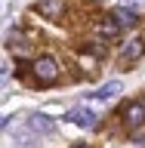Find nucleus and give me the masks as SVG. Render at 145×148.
Here are the masks:
<instances>
[{
    "instance_id": "nucleus-11",
    "label": "nucleus",
    "mask_w": 145,
    "mask_h": 148,
    "mask_svg": "<svg viewBox=\"0 0 145 148\" xmlns=\"http://www.w3.org/2000/svg\"><path fill=\"white\" fill-rule=\"evenodd\" d=\"M124 3H136V0H124Z\"/></svg>"
},
{
    "instance_id": "nucleus-7",
    "label": "nucleus",
    "mask_w": 145,
    "mask_h": 148,
    "mask_svg": "<svg viewBox=\"0 0 145 148\" xmlns=\"http://www.w3.org/2000/svg\"><path fill=\"white\" fill-rule=\"evenodd\" d=\"M114 22H118V28H133L139 18H136V12H133L130 6H120L118 12H114Z\"/></svg>"
},
{
    "instance_id": "nucleus-10",
    "label": "nucleus",
    "mask_w": 145,
    "mask_h": 148,
    "mask_svg": "<svg viewBox=\"0 0 145 148\" xmlns=\"http://www.w3.org/2000/svg\"><path fill=\"white\" fill-rule=\"evenodd\" d=\"M3 127H6V117H3V114H0V130H3Z\"/></svg>"
},
{
    "instance_id": "nucleus-1",
    "label": "nucleus",
    "mask_w": 145,
    "mask_h": 148,
    "mask_svg": "<svg viewBox=\"0 0 145 148\" xmlns=\"http://www.w3.org/2000/svg\"><path fill=\"white\" fill-rule=\"evenodd\" d=\"M34 77L43 83H53L56 77H59V68H56V62L49 59V56H43V59H37L34 62Z\"/></svg>"
},
{
    "instance_id": "nucleus-12",
    "label": "nucleus",
    "mask_w": 145,
    "mask_h": 148,
    "mask_svg": "<svg viewBox=\"0 0 145 148\" xmlns=\"http://www.w3.org/2000/svg\"><path fill=\"white\" fill-rule=\"evenodd\" d=\"M77 148H87V145H77Z\"/></svg>"
},
{
    "instance_id": "nucleus-6",
    "label": "nucleus",
    "mask_w": 145,
    "mask_h": 148,
    "mask_svg": "<svg viewBox=\"0 0 145 148\" xmlns=\"http://www.w3.org/2000/svg\"><path fill=\"white\" fill-rule=\"evenodd\" d=\"M120 92V80H111V83H105V86H99V90L93 92V99L96 102H108V99H114Z\"/></svg>"
},
{
    "instance_id": "nucleus-5",
    "label": "nucleus",
    "mask_w": 145,
    "mask_h": 148,
    "mask_svg": "<svg viewBox=\"0 0 145 148\" xmlns=\"http://www.w3.org/2000/svg\"><path fill=\"white\" fill-rule=\"evenodd\" d=\"M124 120H127L130 127H139V123H145V105H142V102H133V105H127V111H124Z\"/></svg>"
},
{
    "instance_id": "nucleus-2",
    "label": "nucleus",
    "mask_w": 145,
    "mask_h": 148,
    "mask_svg": "<svg viewBox=\"0 0 145 148\" xmlns=\"http://www.w3.org/2000/svg\"><path fill=\"white\" fill-rule=\"evenodd\" d=\"M68 120L77 123V127H83V130H93L96 123H99V117H96L93 111H87V108H71L68 111Z\"/></svg>"
},
{
    "instance_id": "nucleus-9",
    "label": "nucleus",
    "mask_w": 145,
    "mask_h": 148,
    "mask_svg": "<svg viewBox=\"0 0 145 148\" xmlns=\"http://www.w3.org/2000/svg\"><path fill=\"white\" fill-rule=\"evenodd\" d=\"M6 80H9V62H3V59H0V86H3Z\"/></svg>"
},
{
    "instance_id": "nucleus-8",
    "label": "nucleus",
    "mask_w": 145,
    "mask_h": 148,
    "mask_svg": "<svg viewBox=\"0 0 145 148\" xmlns=\"http://www.w3.org/2000/svg\"><path fill=\"white\" fill-rule=\"evenodd\" d=\"M37 9H40L43 16L56 18V16H59V12H62V0H40V3H37Z\"/></svg>"
},
{
    "instance_id": "nucleus-3",
    "label": "nucleus",
    "mask_w": 145,
    "mask_h": 148,
    "mask_svg": "<svg viewBox=\"0 0 145 148\" xmlns=\"http://www.w3.org/2000/svg\"><path fill=\"white\" fill-rule=\"evenodd\" d=\"M28 130L37 133V136H46V133H53V120L46 117V114H31L28 117Z\"/></svg>"
},
{
    "instance_id": "nucleus-4",
    "label": "nucleus",
    "mask_w": 145,
    "mask_h": 148,
    "mask_svg": "<svg viewBox=\"0 0 145 148\" xmlns=\"http://www.w3.org/2000/svg\"><path fill=\"white\" fill-rule=\"evenodd\" d=\"M142 53H145V40H142V37H133V40H127V43H124V49H120V59L133 62V59H139Z\"/></svg>"
},
{
    "instance_id": "nucleus-13",
    "label": "nucleus",
    "mask_w": 145,
    "mask_h": 148,
    "mask_svg": "<svg viewBox=\"0 0 145 148\" xmlns=\"http://www.w3.org/2000/svg\"><path fill=\"white\" fill-rule=\"evenodd\" d=\"M0 9H3V6H0Z\"/></svg>"
}]
</instances>
